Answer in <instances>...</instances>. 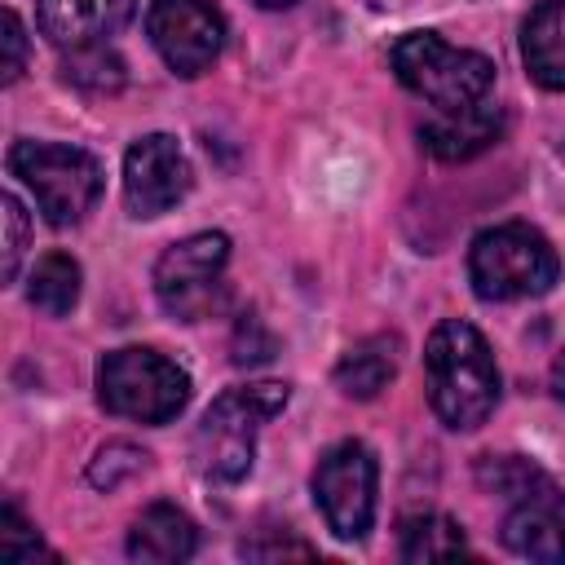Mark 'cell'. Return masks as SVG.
Here are the masks:
<instances>
[{
  "label": "cell",
  "instance_id": "cell-15",
  "mask_svg": "<svg viewBox=\"0 0 565 565\" xmlns=\"http://www.w3.org/2000/svg\"><path fill=\"white\" fill-rule=\"evenodd\" d=\"M521 57L543 88L565 93V0H543L525 18Z\"/></svg>",
  "mask_w": 565,
  "mask_h": 565
},
{
  "label": "cell",
  "instance_id": "cell-20",
  "mask_svg": "<svg viewBox=\"0 0 565 565\" xmlns=\"http://www.w3.org/2000/svg\"><path fill=\"white\" fill-rule=\"evenodd\" d=\"M477 477H481V486H490V490H499V494H508V499H525V494H534L539 486H547L543 468H534V463L521 459V455H499V459L490 455V459H481Z\"/></svg>",
  "mask_w": 565,
  "mask_h": 565
},
{
  "label": "cell",
  "instance_id": "cell-1",
  "mask_svg": "<svg viewBox=\"0 0 565 565\" xmlns=\"http://www.w3.org/2000/svg\"><path fill=\"white\" fill-rule=\"evenodd\" d=\"M424 375H428V402L446 428L472 433L490 419L499 402V366L486 335L472 322L446 318L433 327L424 344Z\"/></svg>",
  "mask_w": 565,
  "mask_h": 565
},
{
  "label": "cell",
  "instance_id": "cell-9",
  "mask_svg": "<svg viewBox=\"0 0 565 565\" xmlns=\"http://www.w3.org/2000/svg\"><path fill=\"white\" fill-rule=\"evenodd\" d=\"M146 31L159 57L185 79L203 75L225 44V18L212 0H150Z\"/></svg>",
  "mask_w": 565,
  "mask_h": 565
},
{
  "label": "cell",
  "instance_id": "cell-7",
  "mask_svg": "<svg viewBox=\"0 0 565 565\" xmlns=\"http://www.w3.org/2000/svg\"><path fill=\"white\" fill-rule=\"evenodd\" d=\"M225 260H230V238L225 234H190L181 243H172L159 265H154V296L159 305L181 318V322H199L221 305L225 291Z\"/></svg>",
  "mask_w": 565,
  "mask_h": 565
},
{
  "label": "cell",
  "instance_id": "cell-27",
  "mask_svg": "<svg viewBox=\"0 0 565 565\" xmlns=\"http://www.w3.org/2000/svg\"><path fill=\"white\" fill-rule=\"evenodd\" d=\"M256 4H260V9H291L296 0H256Z\"/></svg>",
  "mask_w": 565,
  "mask_h": 565
},
{
  "label": "cell",
  "instance_id": "cell-19",
  "mask_svg": "<svg viewBox=\"0 0 565 565\" xmlns=\"http://www.w3.org/2000/svg\"><path fill=\"white\" fill-rule=\"evenodd\" d=\"M62 79L88 97H106L124 88V57L106 44H88V49H71V57L62 62Z\"/></svg>",
  "mask_w": 565,
  "mask_h": 565
},
{
  "label": "cell",
  "instance_id": "cell-10",
  "mask_svg": "<svg viewBox=\"0 0 565 565\" xmlns=\"http://www.w3.org/2000/svg\"><path fill=\"white\" fill-rule=\"evenodd\" d=\"M190 190V159L181 154L177 137L150 132L128 146L124 154V203L132 216H163Z\"/></svg>",
  "mask_w": 565,
  "mask_h": 565
},
{
  "label": "cell",
  "instance_id": "cell-2",
  "mask_svg": "<svg viewBox=\"0 0 565 565\" xmlns=\"http://www.w3.org/2000/svg\"><path fill=\"white\" fill-rule=\"evenodd\" d=\"M282 406H287V384L278 380L225 388L194 428V468L221 486L247 477L252 455H256V433Z\"/></svg>",
  "mask_w": 565,
  "mask_h": 565
},
{
  "label": "cell",
  "instance_id": "cell-23",
  "mask_svg": "<svg viewBox=\"0 0 565 565\" xmlns=\"http://www.w3.org/2000/svg\"><path fill=\"white\" fill-rule=\"evenodd\" d=\"M4 282L18 278V265H22V252H26V212H22V199L18 194H4Z\"/></svg>",
  "mask_w": 565,
  "mask_h": 565
},
{
  "label": "cell",
  "instance_id": "cell-22",
  "mask_svg": "<svg viewBox=\"0 0 565 565\" xmlns=\"http://www.w3.org/2000/svg\"><path fill=\"white\" fill-rule=\"evenodd\" d=\"M40 552H44V543L31 530V521L18 512V503H4L0 508V561L18 565V561H35Z\"/></svg>",
  "mask_w": 565,
  "mask_h": 565
},
{
  "label": "cell",
  "instance_id": "cell-26",
  "mask_svg": "<svg viewBox=\"0 0 565 565\" xmlns=\"http://www.w3.org/2000/svg\"><path fill=\"white\" fill-rule=\"evenodd\" d=\"M552 388H556V397L565 402V349H561L556 362H552Z\"/></svg>",
  "mask_w": 565,
  "mask_h": 565
},
{
  "label": "cell",
  "instance_id": "cell-6",
  "mask_svg": "<svg viewBox=\"0 0 565 565\" xmlns=\"http://www.w3.org/2000/svg\"><path fill=\"white\" fill-rule=\"evenodd\" d=\"M97 397L110 415L168 424L190 402V375L159 349L128 344V349H110L97 362Z\"/></svg>",
  "mask_w": 565,
  "mask_h": 565
},
{
  "label": "cell",
  "instance_id": "cell-13",
  "mask_svg": "<svg viewBox=\"0 0 565 565\" xmlns=\"http://www.w3.org/2000/svg\"><path fill=\"white\" fill-rule=\"evenodd\" d=\"M503 110L499 106H468V110H441V119L419 128V146L441 163H463L481 150H490L503 137Z\"/></svg>",
  "mask_w": 565,
  "mask_h": 565
},
{
  "label": "cell",
  "instance_id": "cell-4",
  "mask_svg": "<svg viewBox=\"0 0 565 565\" xmlns=\"http://www.w3.org/2000/svg\"><path fill=\"white\" fill-rule=\"evenodd\" d=\"M9 172L31 190L49 225L84 221L106 185L102 163L84 146H62V141H13Z\"/></svg>",
  "mask_w": 565,
  "mask_h": 565
},
{
  "label": "cell",
  "instance_id": "cell-8",
  "mask_svg": "<svg viewBox=\"0 0 565 565\" xmlns=\"http://www.w3.org/2000/svg\"><path fill=\"white\" fill-rule=\"evenodd\" d=\"M375 455L362 441H335L313 468V499L335 539H362L375 521Z\"/></svg>",
  "mask_w": 565,
  "mask_h": 565
},
{
  "label": "cell",
  "instance_id": "cell-12",
  "mask_svg": "<svg viewBox=\"0 0 565 565\" xmlns=\"http://www.w3.org/2000/svg\"><path fill=\"white\" fill-rule=\"evenodd\" d=\"M503 543L530 561H565V494L534 490L503 521Z\"/></svg>",
  "mask_w": 565,
  "mask_h": 565
},
{
  "label": "cell",
  "instance_id": "cell-24",
  "mask_svg": "<svg viewBox=\"0 0 565 565\" xmlns=\"http://www.w3.org/2000/svg\"><path fill=\"white\" fill-rule=\"evenodd\" d=\"M0 40H4V66H0L4 75H0V79L13 84V79L26 71V31H22V18H18L13 9H4V35H0Z\"/></svg>",
  "mask_w": 565,
  "mask_h": 565
},
{
  "label": "cell",
  "instance_id": "cell-14",
  "mask_svg": "<svg viewBox=\"0 0 565 565\" xmlns=\"http://www.w3.org/2000/svg\"><path fill=\"white\" fill-rule=\"evenodd\" d=\"M194 547H199L194 521H190L177 503H150V508L132 521V530H128V556H132V561L172 565V561L194 556Z\"/></svg>",
  "mask_w": 565,
  "mask_h": 565
},
{
  "label": "cell",
  "instance_id": "cell-16",
  "mask_svg": "<svg viewBox=\"0 0 565 565\" xmlns=\"http://www.w3.org/2000/svg\"><path fill=\"white\" fill-rule=\"evenodd\" d=\"M397 353H402V340L380 331V335H366L358 340L340 366H335V384L344 397H358V402H371L380 397V388H388V380L397 375Z\"/></svg>",
  "mask_w": 565,
  "mask_h": 565
},
{
  "label": "cell",
  "instance_id": "cell-5",
  "mask_svg": "<svg viewBox=\"0 0 565 565\" xmlns=\"http://www.w3.org/2000/svg\"><path fill=\"white\" fill-rule=\"evenodd\" d=\"M397 79L437 110H468L486 102L494 84V62L472 49H455L433 31H411L393 44Z\"/></svg>",
  "mask_w": 565,
  "mask_h": 565
},
{
  "label": "cell",
  "instance_id": "cell-21",
  "mask_svg": "<svg viewBox=\"0 0 565 565\" xmlns=\"http://www.w3.org/2000/svg\"><path fill=\"white\" fill-rule=\"evenodd\" d=\"M141 468H146V450H137V446H128V441H110V446H102L97 459L88 463V481L102 486V490H110V486H119L124 477H132V472H141Z\"/></svg>",
  "mask_w": 565,
  "mask_h": 565
},
{
  "label": "cell",
  "instance_id": "cell-3",
  "mask_svg": "<svg viewBox=\"0 0 565 565\" xmlns=\"http://www.w3.org/2000/svg\"><path fill=\"white\" fill-rule=\"evenodd\" d=\"M468 278L481 300H525L552 291V282L561 278V256L534 225L508 221L472 238Z\"/></svg>",
  "mask_w": 565,
  "mask_h": 565
},
{
  "label": "cell",
  "instance_id": "cell-18",
  "mask_svg": "<svg viewBox=\"0 0 565 565\" xmlns=\"http://www.w3.org/2000/svg\"><path fill=\"white\" fill-rule=\"evenodd\" d=\"M31 305L49 318H62L75 309L79 300V265L66 252H49L35 269H31V287H26Z\"/></svg>",
  "mask_w": 565,
  "mask_h": 565
},
{
  "label": "cell",
  "instance_id": "cell-25",
  "mask_svg": "<svg viewBox=\"0 0 565 565\" xmlns=\"http://www.w3.org/2000/svg\"><path fill=\"white\" fill-rule=\"evenodd\" d=\"M243 556H260V561H274V556H313V547L300 543V539H282V543H269V547H243Z\"/></svg>",
  "mask_w": 565,
  "mask_h": 565
},
{
  "label": "cell",
  "instance_id": "cell-17",
  "mask_svg": "<svg viewBox=\"0 0 565 565\" xmlns=\"http://www.w3.org/2000/svg\"><path fill=\"white\" fill-rule=\"evenodd\" d=\"M397 552H402V561H450V556L468 552V539H463L459 521H450L441 512H424V516L402 521Z\"/></svg>",
  "mask_w": 565,
  "mask_h": 565
},
{
  "label": "cell",
  "instance_id": "cell-11",
  "mask_svg": "<svg viewBox=\"0 0 565 565\" xmlns=\"http://www.w3.org/2000/svg\"><path fill=\"white\" fill-rule=\"evenodd\" d=\"M132 13H137V0H40L35 4L40 35L57 49L106 44L115 31L128 26Z\"/></svg>",
  "mask_w": 565,
  "mask_h": 565
}]
</instances>
